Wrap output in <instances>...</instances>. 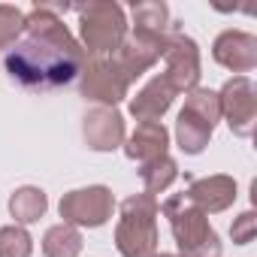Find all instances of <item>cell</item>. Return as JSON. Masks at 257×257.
<instances>
[{"label": "cell", "mask_w": 257, "mask_h": 257, "mask_svg": "<svg viewBox=\"0 0 257 257\" xmlns=\"http://www.w3.org/2000/svg\"><path fill=\"white\" fill-rule=\"evenodd\" d=\"M131 79L118 67V61L109 58H88L82 73H79V91L85 100H94L100 106H118L127 94H131Z\"/></svg>", "instance_id": "8992f818"}, {"label": "cell", "mask_w": 257, "mask_h": 257, "mask_svg": "<svg viewBox=\"0 0 257 257\" xmlns=\"http://www.w3.org/2000/svg\"><path fill=\"white\" fill-rule=\"evenodd\" d=\"M164 43L167 37H146V34H131L121 49L112 55L118 61V67L127 73V79L137 82L143 73H149L161 58H164Z\"/></svg>", "instance_id": "7c38bea8"}, {"label": "cell", "mask_w": 257, "mask_h": 257, "mask_svg": "<svg viewBox=\"0 0 257 257\" xmlns=\"http://www.w3.org/2000/svg\"><path fill=\"white\" fill-rule=\"evenodd\" d=\"M218 103H221V118H227L230 131L242 140H248L254 134L257 124V88L248 76H233L224 82V88L218 91Z\"/></svg>", "instance_id": "9c48e42d"}, {"label": "cell", "mask_w": 257, "mask_h": 257, "mask_svg": "<svg viewBox=\"0 0 257 257\" xmlns=\"http://www.w3.org/2000/svg\"><path fill=\"white\" fill-rule=\"evenodd\" d=\"M58 212H61L64 224H70L76 230L79 227H103L115 212V197L106 185L76 188V191L61 197Z\"/></svg>", "instance_id": "52a82bcc"}, {"label": "cell", "mask_w": 257, "mask_h": 257, "mask_svg": "<svg viewBox=\"0 0 257 257\" xmlns=\"http://www.w3.org/2000/svg\"><path fill=\"white\" fill-rule=\"evenodd\" d=\"M140 179H143V185H146V194H161V191H167L176 179H179V164L170 158V155H164V158H158V161H149V164H143L140 167Z\"/></svg>", "instance_id": "d6986e66"}, {"label": "cell", "mask_w": 257, "mask_h": 257, "mask_svg": "<svg viewBox=\"0 0 257 257\" xmlns=\"http://www.w3.org/2000/svg\"><path fill=\"white\" fill-rule=\"evenodd\" d=\"M155 257H179V254H164V251H161V254H155Z\"/></svg>", "instance_id": "603a6c76"}, {"label": "cell", "mask_w": 257, "mask_h": 257, "mask_svg": "<svg viewBox=\"0 0 257 257\" xmlns=\"http://www.w3.org/2000/svg\"><path fill=\"white\" fill-rule=\"evenodd\" d=\"M254 233H257V215L248 209V212H242V215L233 221L230 236H233L236 245H248V242H254Z\"/></svg>", "instance_id": "7402d4cb"}, {"label": "cell", "mask_w": 257, "mask_h": 257, "mask_svg": "<svg viewBox=\"0 0 257 257\" xmlns=\"http://www.w3.org/2000/svg\"><path fill=\"white\" fill-rule=\"evenodd\" d=\"M185 197L203 215L227 212L236 203V179L233 176H224V173H215V176H206V179H194L188 185Z\"/></svg>", "instance_id": "4fadbf2b"}, {"label": "cell", "mask_w": 257, "mask_h": 257, "mask_svg": "<svg viewBox=\"0 0 257 257\" xmlns=\"http://www.w3.org/2000/svg\"><path fill=\"white\" fill-rule=\"evenodd\" d=\"M164 218L170 221L173 239L179 245V257H221V239L212 230L209 218L188 203L185 194H173L161 206Z\"/></svg>", "instance_id": "3957f363"}, {"label": "cell", "mask_w": 257, "mask_h": 257, "mask_svg": "<svg viewBox=\"0 0 257 257\" xmlns=\"http://www.w3.org/2000/svg\"><path fill=\"white\" fill-rule=\"evenodd\" d=\"M49 209V197L43 188H34V185H25V188H16V194L10 197V215L16 218V224H34L46 215Z\"/></svg>", "instance_id": "e0dca14e"}, {"label": "cell", "mask_w": 257, "mask_h": 257, "mask_svg": "<svg viewBox=\"0 0 257 257\" xmlns=\"http://www.w3.org/2000/svg\"><path fill=\"white\" fill-rule=\"evenodd\" d=\"M31 254H34V239L22 224L0 227V257H31Z\"/></svg>", "instance_id": "ffe728a7"}, {"label": "cell", "mask_w": 257, "mask_h": 257, "mask_svg": "<svg viewBox=\"0 0 257 257\" xmlns=\"http://www.w3.org/2000/svg\"><path fill=\"white\" fill-rule=\"evenodd\" d=\"M158 215L161 206L152 194H134L121 203V218L115 224V248L121 257L158 254Z\"/></svg>", "instance_id": "7a4b0ae2"}, {"label": "cell", "mask_w": 257, "mask_h": 257, "mask_svg": "<svg viewBox=\"0 0 257 257\" xmlns=\"http://www.w3.org/2000/svg\"><path fill=\"white\" fill-rule=\"evenodd\" d=\"M212 58L224 70L245 76L257 67V37H251L245 31H224L212 43Z\"/></svg>", "instance_id": "8fae6325"}, {"label": "cell", "mask_w": 257, "mask_h": 257, "mask_svg": "<svg viewBox=\"0 0 257 257\" xmlns=\"http://www.w3.org/2000/svg\"><path fill=\"white\" fill-rule=\"evenodd\" d=\"M164 79L176 88V94H188L194 88H200V46L182 34L179 25L170 28L167 43H164Z\"/></svg>", "instance_id": "ba28073f"}, {"label": "cell", "mask_w": 257, "mask_h": 257, "mask_svg": "<svg viewBox=\"0 0 257 257\" xmlns=\"http://www.w3.org/2000/svg\"><path fill=\"white\" fill-rule=\"evenodd\" d=\"M179 94H176V88L164 79V73L161 76H155V79H149L140 91H137V97H131V115L143 124V121H161L167 112H170V106H173V100H176Z\"/></svg>", "instance_id": "5bb4252c"}, {"label": "cell", "mask_w": 257, "mask_h": 257, "mask_svg": "<svg viewBox=\"0 0 257 257\" xmlns=\"http://www.w3.org/2000/svg\"><path fill=\"white\" fill-rule=\"evenodd\" d=\"M43 254L46 257H79L82 254V233L70 224H55L43 236Z\"/></svg>", "instance_id": "ac0fdd59"}, {"label": "cell", "mask_w": 257, "mask_h": 257, "mask_svg": "<svg viewBox=\"0 0 257 257\" xmlns=\"http://www.w3.org/2000/svg\"><path fill=\"white\" fill-rule=\"evenodd\" d=\"M167 149H170V131L161 121H143V124H137V131L124 140V155L131 158V161H140V164L164 158Z\"/></svg>", "instance_id": "9a60e30c"}, {"label": "cell", "mask_w": 257, "mask_h": 257, "mask_svg": "<svg viewBox=\"0 0 257 257\" xmlns=\"http://www.w3.org/2000/svg\"><path fill=\"white\" fill-rule=\"evenodd\" d=\"M22 37L25 40H19L4 58L10 79L19 82L22 88L46 91V88L70 85L88 61L85 49L52 7L37 4L25 16Z\"/></svg>", "instance_id": "6da1fadb"}, {"label": "cell", "mask_w": 257, "mask_h": 257, "mask_svg": "<svg viewBox=\"0 0 257 257\" xmlns=\"http://www.w3.org/2000/svg\"><path fill=\"white\" fill-rule=\"evenodd\" d=\"M25 34V13L19 7L10 4H0V52H10Z\"/></svg>", "instance_id": "44dd1931"}, {"label": "cell", "mask_w": 257, "mask_h": 257, "mask_svg": "<svg viewBox=\"0 0 257 257\" xmlns=\"http://www.w3.org/2000/svg\"><path fill=\"white\" fill-rule=\"evenodd\" d=\"M221 121V103L218 91L209 88H194L185 94V106L176 118V143L185 155H200L209 140L215 124Z\"/></svg>", "instance_id": "5b68a950"}, {"label": "cell", "mask_w": 257, "mask_h": 257, "mask_svg": "<svg viewBox=\"0 0 257 257\" xmlns=\"http://www.w3.org/2000/svg\"><path fill=\"white\" fill-rule=\"evenodd\" d=\"M79 13V46L85 49L88 58H109L121 49L127 40V19L124 7L112 4V0H94V4L76 7Z\"/></svg>", "instance_id": "277c9868"}, {"label": "cell", "mask_w": 257, "mask_h": 257, "mask_svg": "<svg viewBox=\"0 0 257 257\" xmlns=\"http://www.w3.org/2000/svg\"><path fill=\"white\" fill-rule=\"evenodd\" d=\"M134 16V34H146V37H167L173 22H170V10L164 0H140L131 7Z\"/></svg>", "instance_id": "2e32d148"}, {"label": "cell", "mask_w": 257, "mask_h": 257, "mask_svg": "<svg viewBox=\"0 0 257 257\" xmlns=\"http://www.w3.org/2000/svg\"><path fill=\"white\" fill-rule=\"evenodd\" d=\"M82 137L91 152H115L124 146L127 131H124V118L112 106H97L82 118Z\"/></svg>", "instance_id": "30bf717a"}]
</instances>
